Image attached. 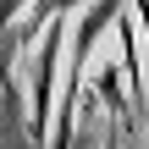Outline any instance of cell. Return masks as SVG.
<instances>
[{
  "label": "cell",
  "mask_w": 149,
  "mask_h": 149,
  "mask_svg": "<svg viewBox=\"0 0 149 149\" xmlns=\"http://www.w3.org/2000/svg\"><path fill=\"white\" fill-rule=\"evenodd\" d=\"M116 11H122L116 0H100V6L88 11V22L77 28V44H72V72H66V83H72V88H83V66H88V50H94V39H100V28H105V22L116 17Z\"/></svg>",
  "instance_id": "7a4b0ae2"
},
{
  "label": "cell",
  "mask_w": 149,
  "mask_h": 149,
  "mask_svg": "<svg viewBox=\"0 0 149 149\" xmlns=\"http://www.w3.org/2000/svg\"><path fill=\"white\" fill-rule=\"evenodd\" d=\"M61 44H66V28L55 22L39 44V61H33V138L50 133V105H55V61H61Z\"/></svg>",
  "instance_id": "6da1fadb"
},
{
  "label": "cell",
  "mask_w": 149,
  "mask_h": 149,
  "mask_svg": "<svg viewBox=\"0 0 149 149\" xmlns=\"http://www.w3.org/2000/svg\"><path fill=\"white\" fill-rule=\"evenodd\" d=\"M105 149H122V144H116V138H105Z\"/></svg>",
  "instance_id": "5b68a950"
},
{
  "label": "cell",
  "mask_w": 149,
  "mask_h": 149,
  "mask_svg": "<svg viewBox=\"0 0 149 149\" xmlns=\"http://www.w3.org/2000/svg\"><path fill=\"white\" fill-rule=\"evenodd\" d=\"M22 6H28V0H0V28H6V22H11V17H17Z\"/></svg>",
  "instance_id": "3957f363"
},
{
  "label": "cell",
  "mask_w": 149,
  "mask_h": 149,
  "mask_svg": "<svg viewBox=\"0 0 149 149\" xmlns=\"http://www.w3.org/2000/svg\"><path fill=\"white\" fill-rule=\"evenodd\" d=\"M133 11H138V28H144V39H149V0H133Z\"/></svg>",
  "instance_id": "277c9868"
}]
</instances>
